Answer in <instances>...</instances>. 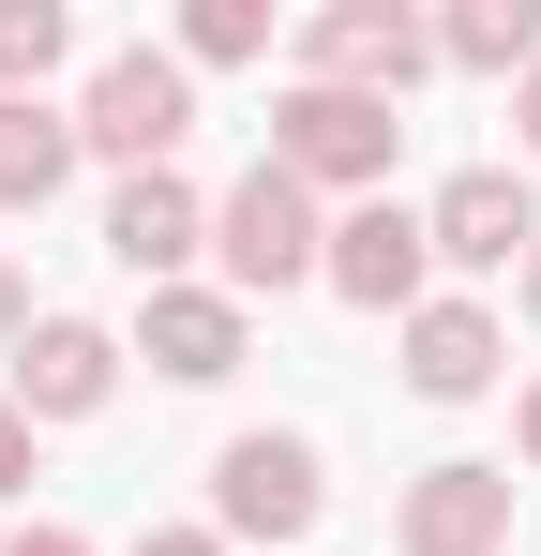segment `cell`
Wrapping results in <instances>:
<instances>
[{
  "label": "cell",
  "instance_id": "7c38bea8",
  "mask_svg": "<svg viewBox=\"0 0 541 556\" xmlns=\"http://www.w3.org/2000/svg\"><path fill=\"white\" fill-rule=\"evenodd\" d=\"M406 391H422V406L496 391V316H481V301H422V316H406Z\"/></svg>",
  "mask_w": 541,
  "mask_h": 556
},
{
  "label": "cell",
  "instance_id": "9a60e30c",
  "mask_svg": "<svg viewBox=\"0 0 541 556\" xmlns=\"http://www.w3.org/2000/svg\"><path fill=\"white\" fill-rule=\"evenodd\" d=\"M61 46H76V15L61 0H0V105H30L61 76Z\"/></svg>",
  "mask_w": 541,
  "mask_h": 556
},
{
  "label": "cell",
  "instance_id": "5b68a950",
  "mask_svg": "<svg viewBox=\"0 0 541 556\" xmlns=\"http://www.w3.org/2000/svg\"><path fill=\"white\" fill-rule=\"evenodd\" d=\"M316 286H331V301H361V316H422V301H437V241H422V211H406V195H361V211H331V256H316Z\"/></svg>",
  "mask_w": 541,
  "mask_h": 556
},
{
  "label": "cell",
  "instance_id": "8fae6325",
  "mask_svg": "<svg viewBox=\"0 0 541 556\" xmlns=\"http://www.w3.org/2000/svg\"><path fill=\"white\" fill-rule=\"evenodd\" d=\"M121 391V346L90 331V316H30V346H15V406L30 421H90Z\"/></svg>",
  "mask_w": 541,
  "mask_h": 556
},
{
  "label": "cell",
  "instance_id": "7a4b0ae2",
  "mask_svg": "<svg viewBox=\"0 0 541 556\" xmlns=\"http://www.w3.org/2000/svg\"><path fill=\"white\" fill-rule=\"evenodd\" d=\"M391 151H406V121L376 91H316V76H301V91L270 105V166L301 195H347L361 211V195H391Z\"/></svg>",
  "mask_w": 541,
  "mask_h": 556
},
{
  "label": "cell",
  "instance_id": "8992f818",
  "mask_svg": "<svg viewBox=\"0 0 541 556\" xmlns=\"http://www.w3.org/2000/svg\"><path fill=\"white\" fill-rule=\"evenodd\" d=\"M316 511H331L316 437H226V452H211V527H226V542H301Z\"/></svg>",
  "mask_w": 541,
  "mask_h": 556
},
{
  "label": "cell",
  "instance_id": "d6986e66",
  "mask_svg": "<svg viewBox=\"0 0 541 556\" xmlns=\"http://www.w3.org/2000/svg\"><path fill=\"white\" fill-rule=\"evenodd\" d=\"M136 556H226V527H151Z\"/></svg>",
  "mask_w": 541,
  "mask_h": 556
},
{
  "label": "cell",
  "instance_id": "4fadbf2b",
  "mask_svg": "<svg viewBox=\"0 0 541 556\" xmlns=\"http://www.w3.org/2000/svg\"><path fill=\"white\" fill-rule=\"evenodd\" d=\"M76 181V105H0V211H46V195Z\"/></svg>",
  "mask_w": 541,
  "mask_h": 556
},
{
  "label": "cell",
  "instance_id": "44dd1931",
  "mask_svg": "<svg viewBox=\"0 0 541 556\" xmlns=\"http://www.w3.org/2000/svg\"><path fill=\"white\" fill-rule=\"evenodd\" d=\"M512 121H527V166H541V76H527V91H512Z\"/></svg>",
  "mask_w": 541,
  "mask_h": 556
},
{
  "label": "cell",
  "instance_id": "6da1fadb",
  "mask_svg": "<svg viewBox=\"0 0 541 556\" xmlns=\"http://www.w3.org/2000/svg\"><path fill=\"white\" fill-rule=\"evenodd\" d=\"M180 136H196V76H180V46H105L76 91V151H105L121 181H151L180 166Z\"/></svg>",
  "mask_w": 541,
  "mask_h": 556
},
{
  "label": "cell",
  "instance_id": "603a6c76",
  "mask_svg": "<svg viewBox=\"0 0 541 556\" xmlns=\"http://www.w3.org/2000/svg\"><path fill=\"white\" fill-rule=\"evenodd\" d=\"M527 316H541V256H527Z\"/></svg>",
  "mask_w": 541,
  "mask_h": 556
},
{
  "label": "cell",
  "instance_id": "2e32d148",
  "mask_svg": "<svg viewBox=\"0 0 541 556\" xmlns=\"http://www.w3.org/2000/svg\"><path fill=\"white\" fill-rule=\"evenodd\" d=\"M196 61H270V0H180V76Z\"/></svg>",
  "mask_w": 541,
  "mask_h": 556
},
{
  "label": "cell",
  "instance_id": "7402d4cb",
  "mask_svg": "<svg viewBox=\"0 0 541 556\" xmlns=\"http://www.w3.org/2000/svg\"><path fill=\"white\" fill-rule=\"evenodd\" d=\"M512 437H527V466H541V391H527V421H512Z\"/></svg>",
  "mask_w": 541,
  "mask_h": 556
},
{
  "label": "cell",
  "instance_id": "ba28073f",
  "mask_svg": "<svg viewBox=\"0 0 541 556\" xmlns=\"http://www.w3.org/2000/svg\"><path fill=\"white\" fill-rule=\"evenodd\" d=\"M105 256L136 286H196V256H211V195L180 181V166H151V181L105 195Z\"/></svg>",
  "mask_w": 541,
  "mask_h": 556
},
{
  "label": "cell",
  "instance_id": "5bb4252c",
  "mask_svg": "<svg viewBox=\"0 0 541 556\" xmlns=\"http://www.w3.org/2000/svg\"><path fill=\"white\" fill-rule=\"evenodd\" d=\"M437 61L527 91V76H541V0H451V15H437Z\"/></svg>",
  "mask_w": 541,
  "mask_h": 556
},
{
  "label": "cell",
  "instance_id": "30bf717a",
  "mask_svg": "<svg viewBox=\"0 0 541 556\" xmlns=\"http://www.w3.org/2000/svg\"><path fill=\"white\" fill-rule=\"evenodd\" d=\"M136 362L180 376V391H226V376H241V301H226V286H151Z\"/></svg>",
  "mask_w": 541,
  "mask_h": 556
},
{
  "label": "cell",
  "instance_id": "277c9868",
  "mask_svg": "<svg viewBox=\"0 0 541 556\" xmlns=\"http://www.w3.org/2000/svg\"><path fill=\"white\" fill-rule=\"evenodd\" d=\"M301 76H316V91L406 105L422 76H437V30H422L406 0H331V15H301Z\"/></svg>",
  "mask_w": 541,
  "mask_h": 556
},
{
  "label": "cell",
  "instance_id": "ac0fdd59",
  "mask_svg": "<svg viewBox=\"0 0 541 556\" xmlns=\"http://www.w3.org/2000/svg\"><path fill=\"white\" fill-rule=\"evenodd\" d=\"M0 556H90V542H76V527H46V511H30V527H15Z\"/></svg>",
  "mask_w": 541,
  "mask_h": 556
},
{
  "label": "cell",
  "instance_id": "e0dca14e",
  "mask_svg": "<svg viewBox=\"0 0 541 556\" xmlns=\"http://www.w3.org/2000/svg\"><path fill=\"white\" fill-rule=\"evenodd\" d=\"M30 437H46V421H30V406L0 391V496H30V481H46V466H30Z\"/></svg>",
  "mask_w": 541,
  "mask_h": 556
},
{
  "label": "cell",
  "instance_id": "52a82bcc",
  "mask_svg": "<svg viewBox=\"0 0 541 556\" xmlns=\"http://www.w3.org/2000/svg\"><path fill=\"white\" fill-rule=\"evenodd\" d=\"M422 241H437L451 271H527V256H541V195H527V166H451V181L422 195Z\"/></svg>",
  "mask_w": 541,
  "mask_h": 556
},
{
  "label": "cell",
  "instance_id": "ffe728a7",
  "mask_svg": "<svg viewBox=\"0 0 541 556\" xmlns=\"http://www.w3.org/2000/svg\"><path fill=\"white\" fill-rule=\"evenodd\" d=\"M0 346H30V286L15 271H0Z\"/></svg>",
  "mask_w": 541,
  "mask_h": 556
},
{
  "label": "cell",
  "instance_id": "9c48e42d",
  "mask_svg": "<svg viewBox=\"0 0 541 556\" xmlns=\"http://www.w3.org/2000/svg\"><path fill=\"white\" fill-rule=\"evenodd\" d=\"M512 496H527L512 466H422L406 511H391V542H406V556H496V542H512Z\"/></svg>",
  "mask_w": 541,
  "mask_h": 556
},
{
  "label": "cell",
  "instance_id": "3957f363",
  "mask_svg": "<svg viewBox=\"0 0 541 556\" xmlns=\"http://www.w3.org/2000/svg\"><path fill=\"white\" fill-rule=\"evenodd\" d=\"M211 256H226V301H270V286H301L316 256H331V226H316V195L256 151L241 181L211 195Z\"/></svg>",
  "mask_w": 541,
  "mask_h": 556
}]
</instances>
